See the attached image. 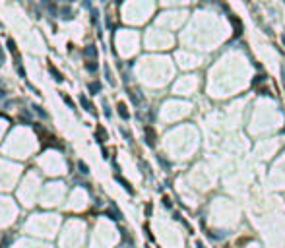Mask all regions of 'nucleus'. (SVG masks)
Instances as JSON below:
<instances>
[{
	"label": "nucleus",
	"instance_id": "nucleus-1",
	"mask_svg": "<svg viewBox=\"0 0 285 248\" xmlns=\"http://www.w3.org/2000/svg\"><path fill=\"white\" fill-rule=\"evenodd\" d=\"M145 142H148V145H151L153 147L155 145V132H153V128H145Z\"/></svg>",
	"mask_w": 285,
	"mask_h": 248
},
{
	"label": "nucleus",
	"instance_id": "nucleus-2",
	"mask_svg": "<svg viewBox=\"0 0 285 248\" xmlns=\"http://www.w3.org/2000/svg\"><path fill=\"white\" fill-rule=\"evenodd\" d=\"M231 21H233V25H235V35H241V33H243V24H241V19L231 16Z\"/></svg>",
	"mask_w": 285,
	"mask_h": 248
},
{
	"label": "nucleus",
	"instance_id": "nucleus-3",
	"mask_svg": "<svg viewBox=\"0 0 285 248\" xmlns=\"http://www.w3.org/2000/svg\"><path fill=\"white\" fill-rule=\"evenodd\" d=\"M118 114H120L124 120H128V116H130V114H128V111H126V105H124V103H118Z\"/></svg>",
	"mask_w": 285,
	"mask_h": 248
},
{
	"label": "nucleus",
	"instance_id": "nucleus-4",
	"mask_svg": "<svg viewBox=\"0 0 285 248\" xmlns=\"http://www.w3.org/2000/svg\"><path fill=\"white\" fill-rule=\"evenodd\" d=\"M117 180H118V182H120V184H122V186H124V188H126V190H128V192H130V194H134V190H132V186H130V184L126 182V180H122L120 177H117Z\"/></svg>",
	"mask_w": 285,
	"mask_h": 248
},
{
	"label": "nucleus",
	"instance_id": "nucleus-5",
	"mask_svg": "<svg viewBox=\"0 0 285 248\" xmlns=\"http://www.w3.org/2000/svg\"><path fill=\"white\" fill-rule=\"evenodd\" d=\"M97 136L101 138V140H99V142H103V140H107V132H105L103 128H99V130H97Z\"/></svg>",
	"mask_w": 285,
	"mask_h": 248
},
{
	"label": "nucleus",
	"instance_id": "nucleus-6",
	"mask_svg": "<svg viewBox=\"0 0 285 248\" xmlns=\"http://www.w3.org/2000/svg\"><path fill=\"white\" fill-rule=\"evenodd\" d=\"M82 105H84V107L87 109V111H93V105L87 103V99H85V97H82Z\"/></svg>",
	"mask_w": 285,
	"mask_h": 248
},
{
	"label": "nucleus",
	"instance_id": "nucleus-7",
	"mask_svg": "<svg viewBox=\"0 0 285 248\" xmlns=\"http://www.w3.org/2000/svg\"><path fill=\"white\" fill-rule=\"evenodd\" d=\"M78 167H79V171H82L84 174H87V173H89V171H87V167H85L84 163H78Z\"/></svg>",
	"mask_w": 285,
	"mask_h": 248
},
{
	"label": "nucleus",
	"instance_id": "nucleus-8",
	"mask_svg": "<svg viewBox=\"0 0 285 248\" xmlns=\"http://www.w3.org/2000/svg\"><path fill=\"white\" fill-rule=\"evenodd\" d=\"M264 81V76H256V80L252 81V85H258V84H262Z\"/></svg>",
	"mask_w": 285,
	"mask_h": 248
},
{
	"label": "nucleus",
	"instance_id": "nucleus-9",
	"mask_svg": "<svg viewBox=\"0 0 285 248\" xmlns=\"http://www.w3.org/2000/svg\"><path fill=\"white\" fill-rule=\"evenodd\" d=\"M163 204H165V207H171V200L169 198H163Z\"/></svg>",
	"mask_w": 285,
	"mask_h": 248
},
{
	"label": "nucleus",
	"instance_id": "nucleus-10",
	"mask_svg": "<svg viewBox=\"0 0 285 248\" xmlns=\"http://www.w3.org/2000/svg\"><path fill=\"white\" fill-rule=\"evenodd\" d=\"M91 91H99V84H91Z\"/></svg>",
	"mask_w": 285,
	"mask_h": 248
},
{
	"label": "nucleus",
	"instance_id": "nucleus-11",
	"mask_svg": "<svg viewBox=\"0 0 285 248\" xmlns=\"http://www.w3.org/2000/svg\"><path fill=\"white\" fill-rule=\"evenodd\" d=\"M196 248H204V244H202V242H196Z\"/></svg>",
	"mask_w": 285,
	"mask_h": 248
},
{
	"label": "nucleus",
	"instance_id": "nucleus-12",
	"mask_svg": "<svg viewBox=\"0 0 285 248\" xmlns=\"http://www.w3.org/2000/svg\"><path fill=\"white\" fill-rule=\"evenodd\" d=\"M281 41H283V43H285V35H283V37H281Z\"/></svg>",
	"mask_w": 285,
	"mask_h": 248
}]
</instances>
